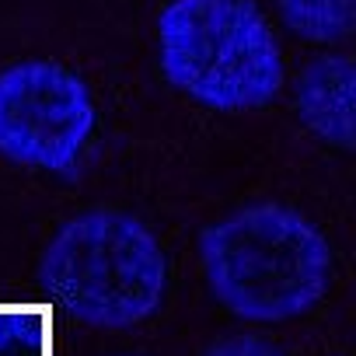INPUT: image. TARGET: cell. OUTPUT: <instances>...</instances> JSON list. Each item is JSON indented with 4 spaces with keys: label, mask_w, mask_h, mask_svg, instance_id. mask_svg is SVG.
I'll return each mask as SVG.
<instances>
[{
    "label": "cell",
    "mask_w": 356,
    "mask_h": 356,
    "mask_svg": "<svg viewBox=\"0 0 356 356\" xmlns=\"http://www.w3.org/2000/svg\"><path fill=\"white\" fill-rule=\"evenodd\" d=\"M157 63L178 95L227 115L269 105L286 84L280 39L255 0H168Z\"/></svg>",
    "instance_id": "2"
},
{
    "label": "cell",
    "mask_w": 356,
    "mask_h": 356,
    "mask_svg": "<svg viewBox=\"0 0 356 356\" xmlns=\"http://www.w3.org/2000/svg\"><path fill=\"white\" fill-rule=\"evenodd\" d=\"M293 108L300 126L335 150H356V60L318 56L293 84Z\"/></svg>",
    "instance_id": "5"
},
{
    "label": "cell",
    "mask_w": 356,
    "mask_h": 356,
    "mask_svg": "<svg viewBox=\"0 0 356 356\" xmlns=\"http://www.w3.org/2000/svg\"><path fill=\"white\" fill-rule=\"evenodd\" d=\"M95 122V98L70 67L18 60L0 70V154L8 161L67 175L81 164Z\"/></svg>",
    "instance_id": "4"
},
{
    "label": "cell",
    "mask_w": 356,
    "mask_h": 356,
    "mask_svg": "<svg viewBox=\"0 0 356 356\" xmlns=\"http://www.w3.org/2000/svg\"><path fill=\"white\" fill-rule=\"evenodd\" d=\"M39 280L70 318L95 328H133L164 300L168 255L136 217L88 210L56 231Z\"/></svg>",
    "instance_id": "3"
},
{
    "label": "cell",
    "mask_w": 356,
    "mask_h": 356,
    "mask_svg": "<svg viewBox=\"0 0 356 356\" xmlns=\"http://www.w3.org/2000/svg\"><path fill=\"white\" fill-rule=\"evenodd\" d=\"M203 356H286V353L262 335H231L213 342Z\"/></svg>",
    "instance_id": "7"
},
{
    "label": "cell",
    "mask_w": 356,
    "mask_h": 356,
    "mask_svg": "<svg viewBox=\"0 0 356 356\" xmlns=\"http://www.w3.org/2000/svg\"><path fill=\"white\" fill-rule=\"evenodd\" d=\"M210 293L238 318L280 325L307 314L332 283L325 234L290 207L255 203L200 234Z\"/></svg>",
    "instance_id": "1"
},
{
    "label": "cell",
    "mask_w": 356,
    "mask_h": 356,
    "mask_svg": "<svg viewBox=\"0 0 356 356\" xmlns=\"http://www.w3.org/2000/svg\"><path fill=\"white\" fill-rule=\"evenodd\" d=\"M280 22L304 42L335 46L356 35V0H276Z\"/></svg>",
    "instance_id": "6"
}]
</instances>
